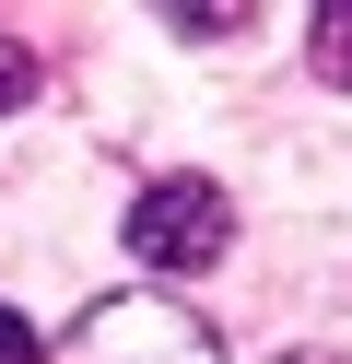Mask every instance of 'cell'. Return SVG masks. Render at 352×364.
<instances>
[{
    "instance_id": "obj_3",
    "label": "cell",
    "mask_w": 352,
    "mask_h": 364,
    "mask_svg": "<svg viewBox=\"0 0 352 364\" xmlns=\"http://www.w3.org/2000/svg\"><path fill=\"white\" fill-rule=\"evenodd\" d=\"M317 71L352 82V0H329V12H317Z\"/></svg>"
},
{
    "instance_id": "obj_2",
    "label": "cell",
    "mask_w": 352,
    "mask_h": 364,
    "mask_svg": "<svg viewBox=\"0 0 352 364\" xmlns=\"http://www.w3.org/2000/svg\"><path fill=\"white\" fill-rule=\"evenodd\" d=\"M223 247H235L223 188H200V176H164V188H141V212H129V259H141V270H211Z\"/></svg>"
},
{
    "instance_id": "obj_1",
    "label": "cell",
    "mask_w": 352,
    "mask_h": 364,
    "mask_svg": "<svg viewBox=\"0 0 352 364\" xmlns=\"http://www.w3.org/2000/svg\"><path fill=\"white\" fill-rule=\"evenodd\" d=\"M59 364H223V341H211L176 294H106V306L70 329Z\"/></svg>"
},
{
    "instance_id": "obj_6",
    "label": "cell",
    "mask_w": 352,
    "mask_h": 364,
    "mask_svg": "<svg viewBox=\"0 0 352 364\" xmlns=\"http://www.w3.org/2000/svg\"><path fill=\"white\" fill-rule=\"evenodd\" d=\"M270 364H341V353H270Z\"/></svg>"
},
{
    "instance_id": "obj_5",
    "label": "cell",
    "mask_w": 352,
    "mask_h": 364,
    "mask_svg": "<svg viewBox=\"0 0 352 364\" xmlns=\"http://www.w3.org/2000/svg\"><path fill=\"white\" fill-rule=\"evenodd\" d=\"M0 364H36V329H23L12 306H0Z\"/></svg>"
},
{
    "instance_id": "obj_4",
    "label": "cell",
    "mask_w": 352,
    "mask_h": 364,
    "mask_svg": "<svg viewBox=\"0 0 352 364\" xmlns=\"http://www.w3.org/2000/svg\"><path fill=\"white\" fill-rule=\"evenodd\" d=\"M23 95H36V59H23V48H12V36H0V118H12V106H23Z\"/></svg>"
}]
</instances>
